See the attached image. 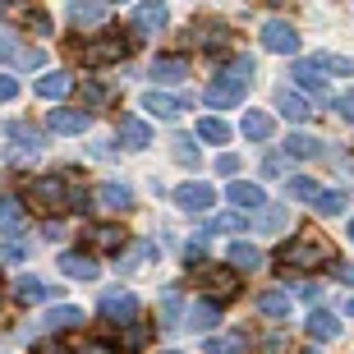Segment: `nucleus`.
<instances>
[{
	"mask_svg": "<svg viewBox=\"0 0 354 354\" xmlns=\"http://www.w3.org/2000/svg\"><path fill=\"white\" fill-rule=\"evenodd\" d=\"M28 198L37 212H65L69 207V180L65 175H37L28 184Z\"/></svg>",
	"mask_w": 354,
	"mask_h": 354,
	"instance_id": "nucleus-1",
	"label": "nucleus"
},
{
	"mask_svg": "<svg viewBox=\"0 0 354 354\" xmlns=\"http://www.w3.org/2000/svg\"><path fill=\"white\" fill-rule=\"evenodd\" d=\"M258 41H263L272 55H295L299 51V32H295V24H286V19H267Z\"/></svg>",
	"mask_w": 354,
	"mask_h": 354,
	"instance_id": "nucleus-2",
	"label": "nucleus"
},
{
	"mask_svg": "<svg viewBox=\"0 0 354 354\" xmlns=\"http://www.w3.org/2000/svg\"><path fill=\"white\" fill-rule=\"evenodd\" d=\"M124 55H129V41H120V37H102V41H88V46H83V65H88V69L120 65Z\"/></svg>",
	"mask_w": 354,
	"mask_h": 354,
	"instance_id": "nucleus-3",
	"label": "nucleus"
},
{
	"mask_svg": "<svg viewBox=\"0 0 354 354\" xmlns=\"http://www.w3.org/2000/svg\"><path fill=\"white\" fill-rule=\"evenodd\" d=\"M281 263H286V267H304V272H313V267L327 263V249H322L317 239H295V244H286V249H281Z\"/></svg>",
	"mask_w": 354,
	"mask_h": 354,
	"instance_id": "nucleus-4",
	"label": "nucleus"
},
{
	"mask_svg": "<svg viewBox=\"0 0 354 354\" xmlns=\"http://www.w3.org/2000/svg\"><path fill=\"white\" fill-rule=\"evenodd\" d=\"M129 28H133V37H157L161 28H166V5H157V0H143V5H133Z\"/></svg>",
	"mask_w": 354,
	"mask_h": 354,
	"instance_id": "nucleus-5",
	"label": "nucleus"
},
{
	"mask_svg": "<svg viewBox=\"0 0 354 354\" xmlns=\"http://www.w3.org/2000/svg\"><path fill=\"white\" fill-rule=\"evenodd\" d=\"M198 286L207 290L212 299H235L239 276L230 272V267H203V272H198Z\"/></svg>",
	"mask_w": 354,
	"mask_h": 354,
	"instance_id": "nucleus-6",
	"label": "nucleus"
},
{
	"mask_svg": "<svg viewBox=\"0 0 354 354\" xmlns=\"http://www.w3.org/2000/svg\"><path fill=\"white\" fill-rule=\"evenodd\" d=\"M5 143H10L19 157H32V152L46 147V138H41V129H32V124H24V120H14V124H5Z\"/></svg>",
	"mask_w": 354,
	"mask_h": 354,
	"instance_id": "nucleus-7",
	"label": "nucleus"
},
{
	"mask_svg": "<svg viewBox=\"0 0 354 354\" xmlns=\"http://www.w3.org/2000/svg\"><path fill=\"white\" fill-rule=\"evenodd\" d=\"M203 102L207 106H239L244 102V79H212L207 83V92H203Z\"/></svg>",
	"mask_w": 354,
	"mask_h": 354,
	"instance_id": "nucleus-8",
	"label": "nucleus"
},
{
	"mask_svg": "<svg viewBox=\"0 0 354 354\" xmlns=\"http://www.w3.org/2000/svg\"><path fill=\"white\" fill-rule=\"evenodd\" d=\"M88 111H69V106H55V111H46V129L51 133H69V138H74V133H83L88 129Z\"/></svg>",
	"mask_w": 354,
	"mask_h": 354,
	"instance_id": "nucleus-9",
	"label": "nucleus"
},
{
	"mask_svg": "<svg viewBox=\"0 0 354 354\" xmlns=\"http://www.w3.org/2000/svg\"><path fill=\"white\" fill-rule=\"evenodd\" d=\"M143 111H147V115H157V120H180L189 106H184L180 97H171V92H157V88H152L143 97Z\"/></svg>",
	"mask_w": 354,
	"mask_h": 354,
	"instance_id": "nucleus-10",
	"label": "nucleus"
},
{
	"mask_svg": "<svg viewBox=\"0 0 354 354\" xmlns=\"http://www.w3.org/2000/svg\"><path fill=\"white\" fill-rule=\"evenodd\" d=\"M272 102H276V111H281L286 120H308V115H313V102H308V97H299L295 88H276Z\"/></svg>",
	"mask_w": 354,
	"mask_h": 354,
	"instance_id": "nucleus-11",
	"label": "nucleus"
},
{
	"mask_svg": "<svg viewBox=\"0 0 354 354\" xmlns=\"http://www.w3.org/2000/svg\"><path fill=\"white\" fill-rule=\"evenodd\" d=\"M175 203H180L184 212H207L212 203H216V194H212V184H180V189H175Z\"/></svg>",
	"mask_w": 354,
	"mask_h": 354,
	"instance_id": "nucleus-12",
	"label": "nucleus"
},
{
	"mask_svg": "<svg viewBox=\"0 0 354 354\" xmlns=\"http://www.w3.org/2000/svg\"><path fill=\"white\" fill-rule=\"evenodd\" d=\"M147 74H152V83H180V79H189V60L184 55H157Z\"/></svg>",
	"mask_w": 354,
	"mask_h": 354,
	"instance_id": "nucleus-13",
	"label": "nucleus"
},
{
	"mask_svg": "<svg viewBox=\"0 0 354 354\" xmlns=\"http://www.w3.org/2000/svg\"><path fill=\"white\" fill-rule=\"evenodd\" d=\"M97 198H102V207H111V212H129L133 207V189L124 180H106L102 189H97Z\"/></svg>",
	"mask_w": 354,
	"mask_h": 354,
	"instance_id": "nucleus-14",
	"label": "nucleus"
},
{
	"mask_svg": "<svg viewBox=\"0 0 354 354\" xmlns=\"http://www.w3.org/2000/svg\"><path fill=\"white\" fill-rule=\"evenodd\" d=\"M304 331H308L313 341H336V336H341V317H336V313H327V308H317V313H308Z\"/></svg>",
	"mask_w": 354,
	"mask_h": 354,
	"instance_id": "nucleus-15",
	"label": "nucleus"
},
{
	"mask_svg": "<svg viewBox=\"0 0 354 354\" xmlns=\"http://www.w3.org/2000/svg\"><path fill=\"white\" fill-rule=\"evenodd\" d=\"M138 313V299L129 290H106L102 295V317H133Z\"/></svg>",
	"mask_w": 354,
	"mask_h": 354,
	"instance_id": "nucleus-16",
	"label": "nucleus"
},
{
	"mask_svg": "<svg viewBox=\"0 0 354 354\" xmlns=\"http://www.w3.org/2000/svg\"><path fill=\"white\" fill-rule=\"evenodd\" d=\"M295 83L308 92H327V74H322V55H313V60H299L295 65Z\"/></svg>",
	"mask_w": 354,
	"mask_h": 354,
	"instance_id": "nucleus-17",
	"label": "nucleus"
},
{
	"mask_svg": "<svg viewBox=\"0 0 354 354\" xmlns=\"http://www.w3.org/2000/svg\"><path fill=\"white\" fill-rule=\"evenodd\" d=\"M225 194H230V203H235V207H244V212L267 207V194L258 189V184H249V180H235L230 189H225Z\"/></svg>",
	"mask_w": 354,
	"mask_h": 354,
	"instance_id": "nucleus-18",
	"label": "nucleus"
},
{
	"mask_svg": "<svg viewBox=\"0 0 354 354\" xmlns=\"http://www.w3.org/2000/svg\"><path fill=\"white\" fill-rule=\"evenodd\" d=\"M10 295H14L19 304H41V299H51L55 290H51V286H41L37 276H19V281L10 286Z\"/></svg>",
	"mask_w": 354,
	"mask_h": 354,
	"instance_id": "nucleus-19",
	"label": "nucleus"
},
{
	"mask_svg": "<svg viewBox=\"0 0 354 354\" xmlns=\"http://www.w3.org/2000/svg\"><path fill=\"white\" fill-rule=\"evenodd\" d=\"M225 258H230V272H253V267H263V253L253 249V244H244V239H235L230 249H225Z\"/></svg>",
	"mask_w": 354,
	"mask_h": 354,
	"instance_id": "nucleus-20",
	"label": "nucleus"
},
{
	"mask_svg": "<svg viewBox=\"0 0 354 354\" xmlns=\"http://www.w3.org/2000/svg\"><path fill=\"white\" fill-rule=\"evenodd\" d=\"M32 88H37L41 102H60V97H65V92L74 88V79H69V74H60V69H51V74H41V79L32 83Z\"/></svg>",
	"mask_w": 354,
	"mask_h": 354,
	"instance_id": "nucleus-21",
	"label": "nucleus"
},
{
	"mask_svg": "<svg viewBox=\"0 0 354 354\" xmlns=\"http://www.w3.org/2000/svg\"><path fill=\"white\" fill-rule=\"evenodd\" d=\"M60 272L74 276V281H97V258L92 253H65L60 258Z\"/></svg>",
	"mask_w": 354,
	"mask_h": 354,
	"instance_id": "nucleus-22",
	"label": "nucleus"
},
{
	"mask_svg": "<svg viewBox=\"0 0 354 354\" xmlns=\"http://www.w3.org/2000/svg\"><path fill=\"white\" fill-rule=\"evenodd\" d=\"M322 138H313V133H290L286 138V157H299V161H313V157H322Z\"/></svg>",
	"mask_w": 354,
	"mask_h": 354,
	"instance_id": "nucleus-23",
	"label": "nucleus"
},
{
	"mask_svg": "<svg viewBox=\"0 0 354 354\" xmlns=\"http://www.w3.org/2000/svg\"><path fill=\"white\" fill-rule=\"evenodd\" d=\"M216 322H221V308H216V304H207V299L194 304V308L184 313V327H189V331H212Z\"/></svg>",
	"mask_w": 354,
	"mask_h": 354,
	"instance_id": "nucleus-24",
	"label": "nucleus"
},
{
	"mask_svg": "<svg viewBox=\"0 0 354 354\" xmlns=\"http://www.w3.org/2000/svg\"><path fill=\"white\" fill-rule=\"evenodd\" d=\"M83 244H88L92 253H111V249H120V230L115 225H88V230H83Z\"/></svg>",
	"mask_w": 354,
	"mask_h": 354,
	"instance_id": "nucleus-25",
	"label": "nucleus"
},
{
	"mask_svg": "<svg viewBox=\"0 0 354 354\" xmlns=\"http://www.w3.org/2000/svg\"><path fill=\"white\" fill-rule=\"evenodd\" d=\"M120 143L129 147V152H143L152 143V129H147L143 120H120Z\"/></svg>",
	"mask_w": 354,
	"mask_h": 354,
	"instance_id": "nucleus-26",
	"label": "nucleus"
},
{
	"mask_svg": "<svg viewBox=\"0 0 354 354\" xmlns=\"http://www.w3.org/2000/svg\"><path fill=\"white\" fill-rule=\"evenodd\" d=\"M65 327H83V308H51V313L41 317V331H65Z\"/></svg>",
	"mask_w": 354,
	"mask_h": 354,
	"instance_id": "nucleus-27",
	"label": "nucleus"
},
{
	"mask_svg": "<svg viewBox=\"0 0 354 354\" xmlns=\"http://www.w3.org/2000/svg\"><path fill=\"white\" fill-rule=\"evenodd\" d=\"M290 308H295V304H290L286 290H267V295H258V313L263 317H290Z\"/></svg>",
	"mask_w": 354,
	"mask_h": 354,
	"instance_id": "nucleus-28",
	"label": "nucleus"
},
{
	"mask_svg": "<svg viewBox=\"0 0 354 354\" xmlns=\"http://www.w3.org/2000/svg\"><path fill=\"white\" fill-rule=\"evenodd\" d=\"M0 230L5 235H19L24 230V203L19 198H0Z\"/></svg>",
	"mask_w": 354,
	"mask_h": 354,
	"instance_id": "nucleus-29",
	"label": "nucleus"
},
{
	"mask_svg": "<svg viewBox=\"0 0 354 354\" xmlns=\"http://www.w3.org/2000/svg\"><path fill=\"white\" fill-rule=\"evenodd\" d=\"M272 133H276L272 115H263V111H249V115H244V138H253V143H267Z\"/></svg>",
	"mask_w": 354,
	"mask_h": 354,
	"instance_id": "nucleus-30",
	"label": "nucleus"
},
{
	"mask_svg": "<svg viewBox=\"0 0 354 354\" xmlns=\"http://www.w3.org/2000/svg\"><path fill=\"white\" fill-rule=\"evenodd\" d=\"M180 317H184V308H180V295H175V290H166V295L157 299V322H161L166 331H171V327H180Z\"/></svg>",
	"mask_w": 354,
	"mask_h": 354,
	"instance_id": "nucleus-31",
	"label": "nucleus"
},
{
	"mask_svg": "<svg viewBox=\"0 0 354 354\" xmlns=\"http://www.w3.org/2000/svg\"><path fill=\"white\" fill-rule=\"evenodd\" d=\"M286 194L299 198V203H317V198H322V184L308 180V175H295V180H286Z\"/></svg>",
	"mask_w": 354,
	"mask_h": 354,
	"instance_id": "nucleus-32",
	"label": "nucleus"
},
{
	"mask_svg": "<svg viewBox=\"0 0 354 354\" xmlns=\"http://www.w3.org/2000/svg\"><path fill=\"white\" fill-rule=\"evenodd\" d=\"M253 225H258L263 235H281V230L290 225V212H286V207H276V203H272V207H263V216H258Z\"/></svg>",
	"mask_w": 354,
	"mask_h": 354,
	"instance_id": "nucleus-33",
	"label": "nucleus"
},
{
	"mask_svg": "<svg viewBox=\"0 0 354 354\" xmlns=\"http://www.w3.org/2000/svg\"><path fill=\"white\" fill-rule=\"evenodd\" d=\"M313 207L322 212V216H345V212H350V198H345L341 189H322V198H317Z\"/></svg>",
	"mask_w": 354,
	"mask_h": 354,
	"instance_id": "nucleus-34",
	"label": "nucleus"
},
{
	"mask_svg": "<svg viewBox=\"0 0 354 354\" xmlns=\"http://www.w3.org/2000/svg\"><path fill=\"white\" fill-rule=\"evenodd\" d=\"M69 24H74V28H97V24H106V5H74V10H69Z\"/></svg>",
	"mask_w": 354,
	"mask_h": 354,
	"instance_id": "nucleus-35",
	"label": "nucleus"
},
{
	"mask_svg": "<svg viewBox=\"0 0 354 354\" xmlns=\"http://www.w3.org/2000/svg\"><path fill=\"white\" fill-rule=\"evenodd\" d=\"M198 138H207V143H230V124H225V120H198Z\"/></svg>",
	"mask_w": 354,
	"mask_h": 354,
	"instance_id": "nucleus-36",
	"label": "nucleus"
},
{
	"mask_svg": "<svg viewBox=\"0 0 354 354\" xmlns=\"http://www.w3.org/2000/svg\"><path fill=\"white\" fill-rule=\"evenodd\" d=\"M207 350L212 354H244V336H239V331H230V336H212Z\"/></svg>",
	"mask_w": 354,
	"mask_h": 354,
	"instance_id": "nucleus-37",
	"label": "nucleus"
},
{
	"mask_svg": "<svg viewBox=\"0 0 354 354\" xmlns=\"http://www.w3.org/2000/svg\"><path fill=\"white\" fill-rule=\"evenodd\" d=\"M106 97H111V92H106L102 83H83V111H102Z\"/></svg>",
	"mask_w": 354,
	"mask_h": 354,
	"instance_id": "nucleus-38",
	"label": "nucleus"
},
{
	"mask_svg": "<svg viewBox=\"0 0 354 354\" xmlns=\"http://www.w3.org/2000/svg\"><path fill=\"white\" fill-rule=\"evenodd\" d=\"M175 157L184 161V166H189V161H198V147H194V138H184V133H175Z\"/></svg>",
	"mask_w": 354,
	"mask_h": 354,
	"instance_id": "nucleus-39",
	"label": "nucleus"
},
{
	"mask_svg": "<svg viewBox=\"0 0 354 354\" xmlns=\"http://www.w3.org/2000/svg\"><path fill=\"white\" fill-rule=\"evenodd\" d=\"M336 115H341L345 124H354V92H345V97H336Z\"/></svg>",
	"mask_w": 354,
	"mask_h": 354,
	"instance_id": "nucleus-40",
	"label": "nucleus"
},
{
	"mask_svg": "<svg viewBox=\"0 0 354 354\" xmlns=\"http://www.w3.org/2000/svg\"><path fill=\"white\" fill-rule=\"evenodd\" d=\"M19 97V79L14 74H0V102H14Z\"/></svg>",
	"mask_w": 354,
	"mask_h": 354,
	"instance_id": "nucleus-41",
	"label": "nucleus"
},
{
	"mask_svg": "<svg viewBox=\"0 0 354 354\" xmlns=\"http://www.w3.org/2000/svg\"><path fill=\"white\" fill-rule=\"evenodd\" d=\"M239 225H244V216H235V212H230V216H216V221H207V230H239Z\"/></svg>",
	"mask_w": 354,
	"mask_h": 354,
	"instance_id": "nucleus-42",
	"label": "nucleus"
},
{
	"mask_svg": "<svg viewBox=\"0 0 354 354\" xmlns=\"http://www.w3.org/2000/svg\"><path fill=\"white\" fill-rule=\"evenodd\" d=\"M124 345H129V350H138V345H147V327H129V336H124Z\"/></svg>",
	"mask_w": 354,
	"mask_h": 354,
	"instance_id": "nucleus-43",
	"label": "nucleus"
},
{
	"mask_svg": "<svg viewBox=\"0 0 354 354\" xmlns=\"http://www.w3.org/2000/svg\"><path fill=\"white\" fill-rule=\"evenodd\" d=\"M74 354H115V350H111V345H102V341H83Z\"/></svg>",
	"mask_w": 354,
	"mask_h": 354,
	"instance_id": "nucleus-44",
	"label": "nucleus"
},
{
	"mask_svg": "<svg viewBox=\"0 0 354 354\" xmlns=\"http://www.w3.org/2000/svg\"><path fill=\"white\" fill-rule=\"evenodd\" d=\"M28 28H32V32H51V19H46V14H28Z\"/></svg>",
	"mask_w": 354,
	"mask_h": 354,
	"instance_id": "nucleus-45",
	"label": "nucleus"
},
{
	"mask_svg": "<svg viewBox=\"0 0 354 354\" xmlns=\"http://www.w3.org/2000/svg\"><path fill=\"white\" fill-rule=\"evenodd\" d=\"M331 272H336V281H345V286H354V267H350V263H336Z\"/></svg>",
	"mask_w": 354,
	"mask_h": 354,
	"instance_id": "nucleus-46",
	"label": "nucleus"
},
{
	"mask_svg": "<svg viewBox=\"0 0 354 354\" xmlns=\"http://www.w3.org/2000/svg\"><path fill=\"white\" fill-rule=\"evenodd\" d=\"M216 171H221V175H235L239 161H235V157H221V161H216Z\"/></svg>",
	"mask_w": 354,
	"mask_h": 354,
	"instance_id": "nucleus-47",
	"label": "nucleus"
},
{
	"mask_svg": "<svg viewBox=\"0 0 354 354\" xmlns=\"http://www.w3.org/2000/svg\"><path fill=\"white\" fill-rule=\"evenodd\" d=\"M5 60H14V41L10 37H0V65H5Z\"/></svg>",
	"mask_w": 354,
	"mask_h": 354,
	"instance_id": "nucleus-48",
	"label": "nucleus"
},
{
	"mask_svg": "<svg viewBox=\"0 0 354 354\" xmlns=\"http://www.w3.org/2000/svg\"><path fill=\"white\" fill-rule=\"evenodd\" d=\"M37 354H69V350H65V345H55V341H51V345H41Z\"/></svg>",
	"mask_w": 354,
	"mask_h": 354,
	"instance_id": "nucleus-49",
	"label": "nucleus"
},
{
	"mask_svg": "<svg viewBox=\"0 0 354 354\" xmlns=\"http://www.w3.org/2000/svg\"><path fill=\"white\" fill-rule=\"evenodd\" d=\"M345 235H350V239H354V216H350V230H345Z\"/></svg>",
	"mask_w": 354,
	"mask_h": 354,
	"instance_id": "nucleus-50",
	"label": "nucleus"
},
{
	"mask_svg": "<svg viewBox=\"0 0 354 354\" xmlns=\"http://www.w3.org/2000/svg\"><path fill=\"white\" fill-rule=\"evenodd\" d=\"M0 263H10V258H5V249H0Z\"/></svg>",
	"mask_w": 354,
	"mask_h": 354,
	"instance_id": "nucleus-51",
	"label": "nucleus"
},
{
	"mask_svg": "<svg viewBox=\"0 0 354 354\" xmlns=\"http://www.w3.org/2000/svg\"><path fill=\"white\" fill-rule=\"evenodd\" d=\"M161 354H180V350H161Z\"/></svg>",
	"mask_w": 354,
	"mask_h": 354,
	"instance_id": "nucleus-52",
	"label": "nucleus"
},
{
	"mask_svg": "<svg viewBox=\"0 0 354 354\" xmlns=\"http://www.w3.org/2000/svg\"><path fill=\"white\" fill-rule=\"evenodd\" d=\"M304 354H317V350H304Z\"/></svg>",
	"mask_w": 354,
	"mask_h": 354,
	"instance_id": "nucleus-53",
	"label": "nucleus"
},
{
	"mask_svg": "<svg viewBox=\"0 0 354 354\" xmlns=\"http://www.w3.org/2000/svg\"><path fill=\"white\" fill-rule=\"evenodd\" d=\"M0 304H5V299H0Z\"/></svg>",
	"mask_w": 354,
	"mask_h": 354,
	"instance_id": "nucleus-54",
	"label": "nucleus"
}]
</instances>
